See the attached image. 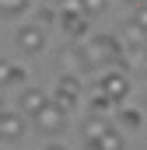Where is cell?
Segmentation results:
<instances>
[{"instance_id": "cell-1", "label": "cell", "mask_w": 147, "mask_h": 150, "mask_svg": "<svg viewBox=\"0 0 147 150\" xmlns=\"http://www.w3.org/2000/svg\"><path fill=\"white\" fill-rule=\"evenodd\" d=\"M84 56H88V67L91 70H109V67H119L123 63V45L112 35H95V38H88Z\"/></svg>"}, {"instance_id": "cell-2", "label": "cell", "mask_w": 147, "mask_h": 150, "mask_svg": "<svg viewBox=\"0 0 147 150\" xmlns=\"http://www.w3.org/2000/svg\"><path fill=\"white\" fill-rule=\"evenodd\" d=\"M32 119H35V129L42 133V136H56V133L67 129V108H60L53 98H49V101H46Z\"/></svg>"}, {"instance_id": "cell-3", "label": "cell", "mask_w": 147, "mask_h": 150, "mask_svg": "<svg viewBox=\"0 0 147 150\" xmlns=\"http://www.w3.org/2000/svg\"><path fill=\"white\" fill-rule=\"evenodd\" d=\"M56 67H60V74H88L91 67H88V56H84V45H63L60 52H56Z\"/></svg>"}, {"instance_id": "cell-4", "label": "cell", "mask_w": 147, "mask_h": 150, "mask_svg": "<svg viewBox=\"0 0 147 150\" xmlns=\"http://www.w3.org/2000/svg\"><path fill=\"white\" fill-rule=\"evenodd\" d=\"M98 87L109 98H116V101H126V94H130V74L109 67V70H102V77H98Z\"/></svg>"}, {"instance_id": "cell-5", "label": "cell", "mask_w": 147, "mask_h": 150, "mask_svg": "<svg viewBox=\"0 0 147 150\" xmlns=\"http://www.w3.org/2000/svg\"><path fill=\"white\" fill-rule=\"evenodd\" d=\"M77 98H81V84H77V77H74V74H60V84H56V91H53V101H56L60 108L70 112L74 105H77Z\"/></svg>"}, {"instance_id": "cell-6", "label": "cell", "mask_w": 147, "mask_h": 150, "mask_svg": "<svg viewBox=\"0 0 147 150\" xmlns=\"http://www.w3.org/2000/svg\"><path fill=\"white\" fill-rule=\"evenodd\" d=\"M25 136V112H0V143H18Z\"/></svg>"}, {"instance_id": "cell-7", "label": "cell", "mask_w": 147, "mask_h": 150, "mask_svg": "<svg viewBox=\"0 0 147 150\" xmlns=\"http://www.w3.org/2000/svg\"><path fill=\"white\" fill-rule=\"evenodd\" d=\"M42 45H46V25H39V21H35V25L18 28V49H21V52L32 56V52H39Z\"/></svg>"}, {"instance_id": "cell-8", "label": "cell", "mask_w": 147, "mask_h": 150, "mask_svg": "<svg viewBox=\"0 0 147 150\" xmlns=\"http://www.w3.org/2000/svg\"><path fill=\"white\" fill-rule=\"evenodd\" d=\"M46 101H49V98H46V91H42V87H25V91L18 94V108H21L25 115H35Z\"/></svg>"}, {"instance_id": "cell-9", "label": "cell", "mask_w": 147, "mask_h": 150, "mask_svg": "<svg viewBox=\"0 0 147 150\" xmlns=\"http://www.w3.org/2000/svg\"><path fill=\"white\" fill-rule=\"evenodd\" d=\"M109 126H112V122L105 119V115H95V112H91L88 119H84V143H88V147H95V143H98V136H102Z\"/></svg>"}, {"instance_id": "cell-10", "label": "cell", "mask_w": 147, "mask_h": 150, "mask_svg": "<svg viewBox=\"0 0 147 150\" xmlns=\"http://www.w3.org/2000/svg\"><path fill=\"white\" fill-rule=\"evenodd\" d=\"M63 32L70 38H81L88 32V14H81V11H63Z\"/></svg>"}, {"instance_id": "cell-11", "label": "cell", "mask_w": 147, "mask_h": 150, "mask_svg": "<svg viewBox=\"0 0 147 150\" xmlns=\"http://www.w3.org/2000/svg\"><path fill=\"white\" fill-rule=\"evenodd\" d=\"M116 122H119V129H130V133H133V129L144 126V112H140V108H119V112H116Z\"/></svg>"}, {"instance_id": "cell-12", "label": "cell", "mask_w": 147, "mask_h": 150, "mask_svg": "<svg viewBox=\"0 0 147 150\" xmlns=\"http://www.w3.org/2000/svg\"><path fill=\"white\" fill-rule=\"evenodd\" d=\"M126 147V140H123V133L116 129V126H109L102 136H98V143H95V150H123Z\"/></svg>"}, {"instance_id": "cell-13", "label": "cell", "mask_w": 147, "mask_h": 150, "mask_svg": "<svg viewBox=\"0 0 147 150\" xmlns=\"http://www.w3.org/2000/svg\"><path fill=\"white\" fill-rule=\"evenodd\" d=\"M21 80H25V70H21L18 63L0 59V87H7V84H21Z\"/></svg>"}, {"instance_id": "cell-14", "label": "cell", "mask_w": 147, "mask_h": 150, "mask_svg": "<svg viewBox=\"0 0 147 150\" xmlns=\"http://www.w3.org/2000/svg\"><path fill=\"white\" fill-rule=\"evenodd\" d=\"M116 105H119V101H116V98H109V94H105V91L98 87V94L91 98V105H88V108H91L95 115H109L112 108H116Z\"/></svg>"}, {"instance_id": "cell-15", "label": "cell", "mask_w": 147, "mask_h": 150, "mask_svg": "<svg viewBox=\"0 0 147 150\" xmlns=\"http://www.w3.org/2000/svg\"><path fill=\"white\" fill-rule=\"evenodd\" d=\"M28 4H32V0H0V14H4V18H18V14L28 11Z\"/></svg>"}, {"instance_id": "cell-16", "label": "cell", "mask_w": 147, "mask_h": 150, "mask_svg": "<svg viewBox=\"0 0 147 150\" xmlns=\"http://www.w3.org/2000/svg\"><path fill=\"white\" fill-rule=\"evenodd\" d=\"M130 21H137V25L147 32V0H144V4H137V11H133V18H130Z\"/></svg>"}, {"instance_id": "cell-17", "label": "cell", "mask_w": 147, "mask_h": 150, "mask_svg": "<svg viewBox=\"0 0 147 150\" xmlns=\"http://www.w3.org/2000/svg\"><path fill=\"white\" fill-rule=\"evenodd\" d=\"M53 18H56V11H49V7H42V11H39V25H49Z\"/></svg>"}, {"instance_id": "cell-18", "label": "cell", "mask_w": 147, "mask_h": 150, "mask_svg": "<svg viewBox=\"0 0 147 150\" xmlns=\"http://www.w3.org/2000/svg\"><path fill=\"white\" fill-rule=\"evenodd\" d=\"M105 7V0H84V11L88 14H95V11H102Z\"/></svg>"}, {"instance_id": "cell-19", "label": "cell", "mask_w": 147, "mask_h": 150, "mask_svg": "<svg viewBox=\"0 0 147 150\" xmlns=\"http://www.w3.org/2000/svg\"><path fill=\"white\" fill-rule=\"evenodd\" d=\"M144 56H147V42H144Z\"/></svg>"}]
</instances>
